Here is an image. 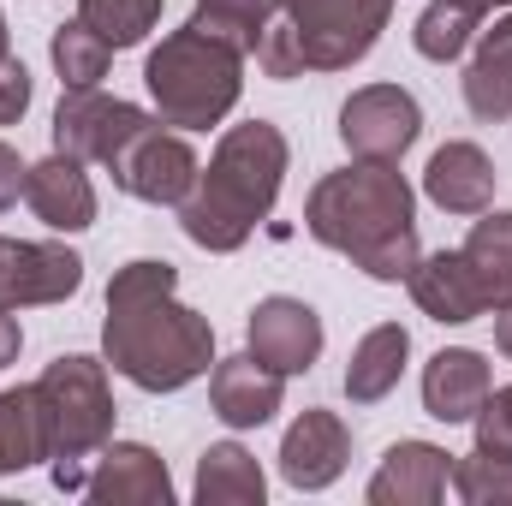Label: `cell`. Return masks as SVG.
Here are the masks:
<instances>
[{
    "instance_id": "d6a6232c",
    "label": "cell",
    "mask_w": 512,
    "mask_h": 506,
    "mask_svg": "<svg viewBox=\"0 0 512 506\" xmlns=\"http://www.w3.org/2000/svg\"><path fill=\"white\" fill-rule=\"evenodd\" d=\"M495 346L512 358V304H507V310H495Z\"/></svg>"
},
{
    "instance_id": "6da1fadb",
    "label": "cell",
    "mask_w": 512,
    "mask_h": 506,
    "mask_svg": "<svg viewBox=\"0 0 512 506\" xmlns=\"http://www.w3.org/2000/svg\"><path fill=\"white\" fill-rule=\"evenodd\" d=\"M108 364L143 393H179L215 370V328L191 304H179V268L161 256H137L108 286L102 322Z\"/></svg>"
},
{
    "instance_id": "44dd1931",
    "label": "cell",
    "mask_w": 512,
    "mask_h": 506,
    "mask_svg": "<svg viewBox=\"0 0 512 506\" xmlns=\"http://www.w3.org/2000/svg\"><path fill=\"white\" fill-rule=\"evenodd\" d=\"M405 358H411V334L399 322H382L370 328L358 346H352V364H346V399L352 405H376L387 399L399 376H405Z\"/></svg>"
},
{
    "instance_id": "e575fe53",
    "label": "cell",
    "mask_w": 512,
    "mask_h": 506,
    "mask_svg": "<svg viewBox=\"0 0 512 506\" xmlns=\"http://www.w3.org/2000/svg\"><path fill=\"white\" fill-rule=\"evenodd\" d=\"M0 60H6V18H0Z\"/></svg>"
},
{
    "instance_id": "d6986e66",
    "label": "cell",
    "mask_w": 512,
    "mask_h": 506,
    "mask_svg": "<svg viewBox=\"0 0 512 506\" xmlns=\"http://www.w3.org/2000/svg\"><path fill=\"white\" fill-rule=\"evenodd\" d=\"M489 399V364L471 346H447L423 364V411L441 423H471Z\"/></svg>"
},
{
    "instance_id": "ba28073f",
    "label": "cell",
    "mask_w": 512,
    "mask_h": 506,
    "mask_svg": "<svg viewBox=\"0 0 512 506\" xmlns=\"http://www.w3.org/2000/svg\"><path fill=\"white\" fill-rule=\"evenodd\" d=\"M197 149L179 137V131H161V126H143L131 137L126 149L108 161V173H114V185L137 197V203H185V191L197 185Z\"/></svg>"
},
{
    "instance_id": "8992f818",
    "label": "cell",
    "mask_w": 512,
    "mask_h": 506,
    "mask_svg": "<svg viewBox=\"0 0 512 506\" xmlns=\"http://www.w3.org/2000/svg\"><path fill=\"white\" fill-rule=\"evenodd\" d=\"M36 387L42 405V429H48V459H54V489L84 495V459L108 447L114 435V393H108V370L84 352L54 358Z\"/></svg>"
},
{
    "instance_id": "f546056e",
    "label": "cell",
    "mask_w": 512,
    "mask_h": 506,
    "mask_svg": "<svg viewBox=\"0 0 512 506\" xmlns=\"http://www.w3.org/2000/svg\"><path fill=\"white\" fill-rule=\"evenodd\" d=\"M30 108V72H24V60H0V126H12L18 114Z\"/></svg>"
},
{
    "instance_id": "f1b7e54d",
    "label": "cell",
    "mask_w": 512,
    "mask_h": 506,
    "mask_svg": "<svg viewBox=\"0 0 512 506\" xmlns=\"http://www.w3.org/2000/svg\"><path fill=\"white\" fill-rule=\"evenodd\" d=\"M471 423H477V453L512 459V387H489V399Z\"/></svg>"
},
{
    "instance_id": "1f68e13d",
    "label": "cell",
    "mask_w": 512,
    "mask_h": 506,
    "mask_svg": "<svg viewBox=\"0 0 512 506\" xmlns=\"http://www.w3.org/2000/svg\"><path fill=\"white\" fill-rule=\"evenodd\" d=\"M18 346H24V334H18V322H12V310H0V370L18 358Z\"/></svg>"
},
{
    "instance_id": "7c38bea8",
    "label": "cell",
    "mask_w": 512,
    "mask_h": 506,
    "mask_svg": "<svg viewBox=\"0 0 512 506\" xmlns=\"http://www.w3.org/2000/svg\"><path fill=\"white\" fill-rule=\"evenodd\" d=\"M251 358L280 376H304L322 358V316L304 298H262L251 310Z\"/></svg>"
},
{
    "instance_id": "4316f807",
    "label": "cell",
    "mask_w": 512,
    "mask_h": 506,
    "mask_svg": "<svg viewBox=\"0 0 512 506\" xmlns=\"http://www.w3.org/2000/svg\"><path fill=\"white\" fill-rule=\"evenodd\" d=\"M78 18L108 42V48H137L155 18H161V0H78Z\"/></svg>"
},
{
    "instance_id": "83f0119b",
    "label": "cell",
    "mask_w": 512,
    "mask_h": 506,
    "mask_svg": "<svg viewBox=\"0 0 512 506\" xmlns=\"http://www.w3.org/2000/svg\"><path fill=\"white\" fill-rule=\"evenodd\" d=\"M453 489H459L471 506L512 501V459H489V453L459 459V465H453Z\"/></svg>"
},
{
    "instance_id": "3957f363",
    "label": "cell",
    "mask_w": 512,
    "mask_h": 506,
    "mask_svg": "<svg viewBox=\"0 0 512 506\" xmlns=\"http://www.w3.org/2000/svg\"><path fill=\"white\" fill-rule=\"evenodd\" d=\"M280 179H286V137H280V126H268V120L233 126L215 143L209 167H197V185L179 203L185 239L221 256L239 251L268 221V209L280 197Z\"/></svg>"
},
{
    "instance_id": "603a6c76",
    "label": "cell",
    "mask_w": 512,
    "mask_h": 506,
    "mask_svg": "<svg viewBox=\"0 0 512 506\" xmlns=\"http://www.w3.org/2000/svg\"><path fill=\"white\" fill-rule=\"evenodd\" d=\"M42 459H48V429H42L36 387H0V477L30 471Z\"/></svg>"
},
{
    "instance_id": "2e32d148",
    "label": "cell",
    "mask_w": 512,
    "mask_h": 506,
    "mask_svg": "<svg viewBox=\"0 0 512 506\" xmlns=\"http://www.w3.org/2000/svg\"><path fill=\"white\" fill-rule=\"evenodd\" d=\"M280 393H286V376L268 370L251 352L215 358V370H209V405L227 429H262L280 411Z\"/></svg>"
},
{
    "instance_id": "e0dca14e",
    "label": "cell",
    "mask_w": 512,
    "mask_h": 506,
    "mask_svg": "<svg viewBox=\"0 0 512 506\" xmlns=\"http://www.w3.org/2000/svg\"><path fill=\"white\" fill-rule=\"evenodd\" d=\"M453 483V453L435 441H393L370 477V506H435Z\"/></svg>"
},
{
    "instance_id": "30bf717a",
    "label": "cell",
    "mask_w": 512,
    "mask_h": 506,
    "mask_svg": "<svg viewBox=\"0 0 512 506\" xmlns=\"http://www.w3.org/2000/svg\"><path fill=\"white\" fill-rule=\"evenodd\" d=\"M143 126H155L143 108H131L120 96H102V90H66L60 108H54V149L78 155V161H114Z\"/></svg>"
},
{
    "instance_id": "4fadbf2b",
    "label": "cell",
    "mask_w": 512,
    "mask_h": 506,
    "mask_svg": "<svg viewBox=\"0 0 512 506\" xmlns=\"http://www.w3.org/2000/svg\"><path fill=\"white\" fill-rule=\"evenodd\" d=\"M346 459H352V435H346V423H340L334 411H322V405H310V411L286 429V441H280V477H286L292 489H328V483H340Z\"/></svg>"
},
{
    "instance_id": "7a4b0ae2",
    "label": "cell",
    "mask_w": 512,
    "mask_h": 506,
    "mask_svg": "<svg viewBox=\"0 0 512 506\" xmlns=\"http://www.w3.org/2000/svg\"><path fill=\"white\" fill-rule=\"evenodd\" d=\"M304 233L352 256L370 280H405L417 268V197L393 161H352L316 179L304 203Z\"/></svg>"
},
{
    "instance_id": "9a60e30c",
    "label": "cell",
    "mask_w": 512,
    "mask_h": 506,
    "mask_svg": "<svg viewBox=\"0 0 512 506\" xmlns=\"http://www.w3.org/2000/svg\"><path fill=\"white\" fill-rule=\"evenodd\" d=\"M84 495L96 506H167L173 477L143 441H114V447H102L96 471L84 477Z\"/></svg>"
},
{
    "instance_id": "d4e9b609",
    "label": "cell",
    "mask_w": 512,
    "mask_h": 506,
    "mask_svg": "<svg viewBox=\"0 0 512 506\" xmlns=\"http://www.w3.org/2000/svg\"><path fill=\"white\" fill-rule=\"evenodd\" d=\"M48 54H54V72H60L66 90H96V84L108 78V60H114V48H108L84 18L60 24L54 42H48Z\"/></svg>"
},
{
    "instance_id": "484cf974",
    "label": "cell",
    "mask_w": 512,
    "mask_h": 506,
    "mask_svg": "<svg viewBox=\"0 0 512 506\" xmlns=\"http://www.w3.org/2000/svg\"><path fill=\"white\" fill-rule=\"evenodd\" d=\"M477 24H483V12L477 6H465V0H435L423 18H417V54L423 60H435V66H447V60H459L465 48H471V36H477Z\"/></svg>"
},
{
    "instance_id": "cb8c5ba5",
    "label": "cell",
    "mask_w": 512,
    "mask_h": 506,
    "mask_svg": "<svg viewBox=\"0 0 512 506\" xmlns=\"http://www.w3.org/2000/svg\"><path fill=\"white\" fill-rule=\"evenodd\" d=\"M274 18H280V0H197L191 24L209 30V36H221V42H233L239 54H256Z\"/></svg>"
},
{
    "instance_id": "ac0fdd59",
    "label": "cell",
    "mask_w": 512,
    "mask_h": 506,
    "mask_svg": "<svg viewBox=\"0 0 512 506\" xmlns=\"http://www.w3.org/2000/svg\"><path fill=\"white\" fill-rule=\"evenodd\" d=\"M423 191L447 215H483L495 203V161L477 143H441L423 167Z\"/></svg>"
},
{
    "instance_id": "5bb4252c",
    "label": "cell",
    "mask_w": 512,
    "mask_h": 506,
    "mask_svg": "<svg viewBox=\"0 0 512 506\" xmlns=\"http://www.w3.org/2000/svg\"><path fill=\"white\" fill-rule=\"evenodd\" d=\"M24 203H30L36 221L54 227V233H84V227L96 221V185H90L84 161L66 155V149H54L48 161H36V167L24 173Z\"/></svg>"
},
{
    "instance_id": "ffe728a7",
    "label": "cell",
    "mask_w": 512,
    "mask_h": 506,
    "mask_svg": "<svg viewBox=\"0 0 512 506\" xmlns=\"http://www.w3.org/2000/svg\"><path fill=\"white\" fill-rule=\"evenodd\" d=\"M465 108L489 126L512 120V6L495 18V30L477 36V54L465 66Z\"/></svg>"
},
{
    "instance_id": "5b68a950",
    "label": "cell",
    "mask_w": 512,
    "mask_h": 506,
    "mask_svg": "<svg viewBox=\"0 0 512 506\" xmlns=\"http://www.w3.org/2000/svg\"><path fill=\"white\" fill-rule=\"evenodd\" d=\"M417 310L429 322H477L483 310H507L512 304V209H483V221L471 227V239L459 251L417 256V268L405 274Z\"/></svg>"
},
{
    "instance_id": "4dcf8cb0",
    "label": "cell",
    "mask_w": 512,
    "mask_h": 506,
    "mask_svg": "<svg viewBox=\"0 0 512 506\" xmlns=\"http://www.w3.org/2000/svg\"><path fill=\"white\" fill-rule=\"evenodd\" d=\"M24 173H30V167L18 161V149H12V143H0V215L24 197Z\"/></svg>"
},
{
    "instance_id": "277c9868",
    "label": "cell",
    "mask_w": 512,
    "mask_h": 506,
    "mask_svg": "<svg viewBox=\"0 0 512 506\" xmlns=\"http://www.w3.org/2000/svg\"><path fill=\"white\" fill-rule=\"evenodd\" d=\"M143 84H149V96L161 108V126L209 131L239 108L245 54L233 42L197 30V24H185V30H167L161 36V48L143 66Z\"/></svg>"
},
{
    "instance_id": "7402d4cb",
    "label": "cell",
    "mask_w": 512,
    "mask_h": 506,
    "mask_svg": "<svg viewBox=\"0 0 512 506\" xmlns=\"http://www.w3.org/2000/svg\"><path fill=\"white\" fill-rule=\"evenodd\" d=\"M268 483H262V465L239 441H221L197 459V501L203 506H262Z\"/></svg>"
},
{
    "instance_id": "52a82bcc",
    "label": "cell",
    "mask_w": 512,
    "mask_h": 506,
    "mask_svg": "<svg viewBox=\"0 0 512 506\" xmlns=\"http://www.w3.org/2000/svg\"><path fill=\"white\" fill-rule=\"evenodd\" d=\"M393 0H280V18L298 42L304 72H346L358 66L387 30Z\"/></svg>"
},
{
    "instance_id": "9c48e42d",
    "label": "cell",
    "mask_w": 512,
    "mask_h": 506,
    "mask_svg": "<svg viewBox=\"0 0 512 506\" xmlns=\"http://www.w3.org/2000/svg\"><path fill=\"white\" fill-rule=\"evenodd\" d=\"M423 131V108L399 84H364L340 108V143L358 161H399Z\"/></svg>"
},
{
    "instance_id": "836d02e7",
    "label": "cell",
    "mask_w": 512,
    "mask_h": 506,
    "mask_svg": "<svg viewBox=\"0 0 512 506\" xmlns=\"http://www.w3.org/2000/svg\"><path fill=\"white\" fill-rule=\"evenodd\" d=\"M465 6H477V12H495V6H512V0H465Z\"/></svg>"
},
{
    "instance_id": "8fae6325",
    "label": "cell",
    "mask_w": 512,
    "mask_h": 506,
    "mask_svg": "<svg viewBox=\"0 0 512 506\" xmlns=\"http://www.w3.org/2000/svg\"><path fill=\"white\" fill-rule=\"evenodd\" d=\"M84 286V256L48 239H0V310L60 304Z\"/></svg>"
}]
</instances>
